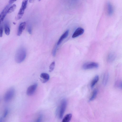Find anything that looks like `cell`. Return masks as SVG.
Wrapping results in <instances>:
<instances>
[{
    "mask_svg": "<svg viewBox=\"0 0 122 122\" xmlns=\"http://www.w3.org/2000/svg\"><path fill=\"white\" fill-rule=\"evenodd\" d=\"M26 49L23 47L19 48L17 51L15 57L16 62L17 63H20L25 59L26 56Z\"/></svg>",
    "mask_w": 122,
    "mask_h": 122,
    "instance_id": "1",
    "label": "cell"
},
{
    "mask_svg": "<svg viewBox=\"0 0 122 122\" xmlns=\"http://www.w3.org/2000/svg\"><path fill=\"white\" fill-rule=\"evenodd\" d=\"M15 93V89L11 87L9 89L5 94L4 99L6 102H9L11 101L14 97Z\"/></svg>",
    "mask_w": 122,
    "mask_h": 122,
    "instance_id": "2",
    "label": "cell"
},
{
    "mask_svg": "<svg viewBox=\"0 0 122 122\" xmlns=\"http://www.w3.org/2000/svg\"><path fill=\"white\" fill-rule=\"evenodd\" d=\"M28 0H23L21 7L20 9L17 16L15 17V19L18 20L20 19L23 16L24 11L26 8Z\"/></svg>",
    "mask_w": 122,
    "mask_h": 122,
    "instance_id": "3",
    "label": "cell"
},
{
    "mask_svg": "<svg viewBox=\"0 0 122 122\" xmlns=\"http://www.w3.org/2000/svg\"><path fill=\"white\" fill-rule=\"evenodd\" d=\"M67 105V102L65 99L63 100L61 102L59 111V117L60 119H62L63 117Z\"/></svg>",
    "mask_w": 122,
    "mask_h": 122,
    "instance_id": "4",
    "label": "cell"
},
{
    "mask_svg": "<svg viewBox=\"0 0 122 122\" xmlns=\"http://www.w3.org/2000/svg\"><path fill=\"white\" fill-rule=\"evenodd\" d=\"M38 87V84L35 83L30 85L27 88L26 91L27 95L29 96H32L35 93Z\"/></svg>",
    "mask_w": 122,
    "mask_h": 122,
    "instance_id": "5",
    "label": "cell"
},
{
    "mask_svg": "<svg viewBox=\"0 0 122 122\" xmlns=\"http://www.w3.org/2000/svg\"><path fill=\"white\" fill-rule=\"evenodd\" d=\"M98 64L95 62H89L85 64L83 68L85 70L97 68L98 67Z\"/></svg>",
    "mask_w": 122,
    "mask_h": 122,
    "instance_id": "6",
    "label": "cell"
},
{
    "mask_svg": "<svg viewBox=\"0 0 122 122\" xmlns=\"http://www.w3.org/2000/svg\"><path fill=\"white\" fill-rule=\"evenodd\" d=\"M9 8V5L7 6L1 13L0 15V22L1 23L3 21L7 14L8 13V11Z\"/></svg>",
    "mask_w": 122,
    "mask_h": 122,
    "instance_id": "7",
    "label": "cell"
},
{
    "mask_svg": "<svg viewBox=\"0 0 122 122\" xmlns=\"http://www.w3.org/2000/svg\"><path fill=\"white\" fill-rule=\"evenodd\" d=\"M84 29L81 27L77 28L73 34L72 37L74 38L82 35L84 33Z\"/></svg>",
    "mask_w": 122,
    "mask_h": 122,
    "instance_id": "8",
    "label": "cell"
},
{
    "mask_svg": "<svg viewBox=\"0 0 122 122\" xmlns=\"http://www.w3.org/2000/svg\"><path fill=\"white\" fill-rule=\"evenodd\" d=\"M41 78V80L43 83H45L48 81L49 80L50 76L49 75L46 73H42L40 75Z\"/></svg>",
    "mask_w": 122,
    "mask_h": 122,
    "instance_id": "9",
    "label": "cell"
},
{
    "mask_svg": "<svg viewBox=\"0 0 122 122\" xmlns=\"http://www.w3.org/2000/svg\"><path fill=\"white\" fill-rule=\"evenodd\" d=\"M107 7L108 15L109 16L112 15L114 12V9L112 4L109 2L107 4Z\"/></svg>",
    "mask_w": 122,
    "mask_h": 122,
    "instance_id": "10",
    "label": "cell"
},
{
    "mask_svg": "<svg viewBox=\"0 0 122 122\" xmlns=\"http://www.w3.org/2000/svg\"><path fill=\"white\" fill-rule=\"evenodd\" d=\"M26 23L25 22L21 23L19 26L17 35L20 36L22 34L23 30L25 29L26 26Z\"/></svg>",
    "mask_w": 122,
    "mask_h": 122,
    "instance_id": "11",
    "label": "cell"
},
{
    "mask_svg": "<svg viewBox=\"0 0 122 122\" xmlns=\"http://www.w3.org/2000/svg\"><path fill=\"white\" fill-rule=\"evenodd\" d=\"M69 33V30H68L61 36L57 43V45L60 44L63 40L68 36Z\"/></svg>",
    "mask_w": 122,
    "mask_h": 122,
    "instance_id": "12",
    "label": "cell"
},
{
    "mask_svg": "<svg viewBox=\"0 0 122 122\" xmlns=\"http://www.w3.org/2000/svg\"><path fill=\"white\" fill-rule=\"evenodd\" d=\"M115 55L114 53H111L108 55L107 60L108 62H111L114 61L115 58Z\"/></svg>",
    "mask_w": 122,
    "mask_h": 122,
    "instance_id": "13",
    "label": "cell"
},
{
    "mask_svg": "<svg viewBox=\"0 0 122 122\" xmlns=\"http://www.w3.org/2000/svg\"><path fill=\"white\" fill-rule=\"evenodd\" d=\"M99 77L98 75H96L94 78L91 83V87L93 88L99 81Z\"/></svg>",
    "mask_w": 122,
    "mask_h": 122,
    "instance_id": "14",
    "label": "cell"
},
{
    "mask_svg": "<svg viewBox=\"0 0 122 122\" xmlns=\"http://www.w3.org/2000/svg\"><path fill=\"white\" fill-rule=\"evenodd\" d=\"M72 114L71 113H69L67 114L63 118L62 122H69L71 119Z\"/></svg>",
    "mask_w": 122,
    "mask_h": 122,
    "instance_id": "15",
    "label": "cell"
},
{
    "mask_svg": "<svg viewBox=\"0 0 122 122\" xmlns=\"http://www.w3.org/2000/svg\"><path fill=\"white\" fill-rule=\"evenodd\" d=\"M98 92V91L97 89H95L94 90L89 99L90 101H93L95 99L97 95Z\"/></svg>",
    "mask_w": 122,
    "mask_h": 122,
    "instance_id": "16",
    "label": "cell"
},
{
    "mask_svg": "<svg viewBox=\"0 0 122 122\" xmlns=\"http://www.w3.org/2000/svg\"><path fill=\"white\" fill-rule=\"evenodd\" d=\"M5 32V34L7 35H9L10 33V29L8 25L7 24L4 26Z\"/></svg>",
    "mask_w": 122,
    "mask_h": 122,
    "instance_id": "17",
    "label": "cell"
},
{
    "mask_svg": "<svg viewBox=\"0 0 122 122\" xmlns=\"http://www.w3.org/2000/svg\"><path fill=\"white\" fill-rule=\"evenodd\" d=\"M109 78L108 74L106 73L105 74L104 77L103 79V83L105 85H106L107 83Z\"/></svg>",
    "mask_w": 122,
    "mask_h": 122,
    "instance_id": "18",
    "label": "cell"
},
{
    "mask_svg": "<svg viewBox=\"0 0 122 122\" xmlns=\"http://www.w3.org/2000/svg\"><path fill=\"white\" fill-rule=\"evenodd\" d=\"M17 6L15 4H14L9 8L8 11V13H10L13 12L16 8Z\"/></svg>",
    "mask_w": 122,
    "mask_h": 122,
    "instance_id": "19",
    "label": "cell"
},
{
    "mask_svg": "<svg viewBox=\"0 0 122 122\" xmlns=\"http://www.w3.org/2000/svg\"><path fill=\"white\" fill-rule=\"evenodd\" d=\"M55 65V63L53 61L49 67V72H51L54 70Z\"/></svg>",
    "mask_w": 122,
    "mask_h": 122,
    "instance_id": "20",
    "label": "cell"
},
{
    "mask_svg": "<svg viewBox=\"0 0 122 122\" xmlns=\"http://www.w3.org/2000/svg\"><path fill=\"white\" fill-rule=\"evenodd\" d=\"M57 45H56L54 47L53 50L52 51V55L54 57L55 56L56 54V52L57 51Z\"/></svg>",
    "mask_w": 122,
    "mask_h": 122,
    "instance_id": "21",
    "label": "cell"
},
{
    "mask_svg": "<svg viewBox=\"0 0 122 122\" xmlns=\"http://www.w3.org/2000/svg\"><path fill=\"white\" fill-rule=\"evenodd\" d=\"M9 112V110H8L6 109L5 110L4 112V113L3 114V118H5L7 116V115Z\"/></svg>",
    "mask_w": 122,
    "mask_h": 122,
    "instance_id": "22",
    "label": "cell"
},
{
    "mask_svg": "<svg viewBox=\"0 0 122 122\" xmlns=\"http://www.w3.org/2000/svg\"><path fill=\"white\" fill-rule=\"evenodd\" d=\"M43 118V116L42 115H40L39 117L35 120V122H41Z\"/></svg>",
    "mask_w": 122,
    "mask_h": 122,
    "instance_id": "23",
    "label": "cell"
},
{
    "mask_svg": "<svg viewBox=\"0 0 122 122\" xmlns=\"http://www.w3.org/2000/svg\"><path fill=\"white\" fill-rule=\"evenodd\" d=\"M3 30L2 26H0V37H3Z\"/></svg>",
    "mask_w": 122,
    "mask_h": 122,
    "instance_id": "24",
    "label": "cell"
},
{
    "mask_svg": "<svg viewBox=\"0 0 122 122\" xmlns=\"http://www.w3.org/2000/svg\"><path fill=\"white\" fill-rule=\"evenodd\" d=\"M28 31L29 33L30 34H32V28L31 26H29L28 27Z\"/></svg>",
    "mask_w": 122,
    "mask_h": 122,
    "instance_id": "25",
    "label": "cell"
},
{
    "mask_svg": "<svg viewBox=\"0 0 122 122\" xmlns=\"http://www.w3.org/2000/svg\"><path fill=\"white\" fill-rule=\"evenodd\" d=\"M117 86L119 88L122 89V81L118 83L117 84Z\"/></svg>",
    "mask_w": 122,
    "mask_h": 122,
    "instance_id": "26",
    "label": "cell"
},
{
    "mask_svg": "<svg viewBox=\"0 0 122 122\" xmlns=\"http://www.w3.org/2000/svg\"><path fill=\"white\" fill-rule=\"evenodd\" d=\"M17 0H9V4H11L16 1Z\"/></svg>",
    "mask_w": 122,
    "mask_h": 122,
    "instance_id": "27",
    "label": "cell"
},
{
    "mask_svg": "<svg viewBox=\"0 0 122 122\" xmlns=\"http://www.w3.org/2000/svg\"><path fill=\"white\" fill-rule=\"evenodd\" d=\"M33 0H29V2H30L32 1Z\"/></svg>",
    "mask_w": 122,
    "mask_h": 122,
    "instance_id": "28",
    "label": "cell"
},
{
    "mask_svg": "<svg viewBox=\"0 0 122 122\" xmlns=\"http://www.w3.org/2000/svg\"><path fill=\"white\" fill-rule=\"evenodd\" d=\"M41 0H39V1H40Z\"/></svg>",
    "mask_w": 122,
    "mask_h": 122,
    "instance_id": "29",
    "label": "cell"
}]
</instances>
